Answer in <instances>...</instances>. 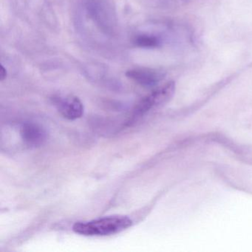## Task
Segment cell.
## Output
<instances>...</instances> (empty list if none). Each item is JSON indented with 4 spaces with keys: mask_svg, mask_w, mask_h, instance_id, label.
I'll use <instances>...</instances> for the list:
<instances>
[{
    "mask_svg": "<svg viewBox=\"0 0 252 252\" xmlns=\"http://www.w3.org/2000/svg\"><path fill=\"white\" fill-rule=\"evenodd\" d=\"M126 77L144 88H151L157 85L163 75L161 72L151 68L131 69L126 73Z\"/></svg>",
    "mask_w": 252,
    "mask_h": 252,
    "instance_id": "cell-4",
    "label": "cell"
},
{
    "mask_svg": "<svg viewBox=\"0 0 252 252\" xmlns=\"http://www.w3.org/2000/svg\"><path fill=\"white\" fill-rule=\"evenodd\" d=\"M133 43L137 47L142 48H155L160 45L158 38L153 35L142 34L134 39Z\"/></svg>",
    "mask_w": 252,
    "mask_h": 252,
    "instance_id": "cell-6",
    "label": "cell"
},
{
    "mask_svg": "<svg viewBox=\"0 0 252 252\" xmlns=\"http://www.w3.org/2000/svg\"><path fill=\"white\" fill-rule=\"evenodd\" d=\"M132 225L126 216H111L88 222H76L73 225L74 232L85 236H108L118 234Z\"/></svg>",
    "mask_w": 252,
    "mask_h": 252,
    "instance_id": "cell-1",
    "label": "cell"
},
{
    "mask_svg": "<svg viewBox=\"0 0 252 252\" xmlns=\"http://www.w3.org/2000/svg\"><path fill=\"white\" fill-rule=\"evenodd\" d=\"M175 90V85L173 82H167L155 90L151 94L143 98L137 104L134 110V117L142 116L152 109L166 104L173 96Z\"/></svg>",
    "mask_w": 252,
    "mask_h": 252,
    "instance_id": "cell-2",
    "label": "cell"
},
{
    "mask_svg": "<svg viewBox=\"0 0 252 252\" xmlns=\"http://www.w3.org/2000/svg\"><path fill=\"white\" fill-rule=\"evenodd\" d=\"M20 136L24 144L29 147L42 145L46 140V132L37 124L26 123L20 127Z\"/></svg>",
    "mask_w": 252,
    "mask_h": 252,
    "instance_id": "cell-5",
    "label": "cell"
},
{
    "mask_svg": "<svg viewBox=\"0 0 252 252\" xmlns=\"http://www.w3.org/2000/svg\"><path fill=\"white\" fill-rule=\"evenodd\" d=\"M56 106L62 116L68 120H76L84 114V105L78 97L69 95L56 100Z\"/></svg>",
    "mask_w": 252,
    "mask_h": 252,
    "instance_id": "cell-3",
    "label": "cell"
},
{
    "mask_svg": "<svg viewBox=\"0 0 252 252\" xmlns=\"http://www.w3.org/2000/svg\"><path fill=\"white\" fill-rule=\"evenodd\" d=\"M8 73H7L6 69L4 67L3 65H1V69H0V80L1 82L6 79Z\"/></svg>",
    "mask_w": 252,
    "mask_h": 252,
    "instance_id": "cell-7",
    "label": "cell"
}]
</instances>
